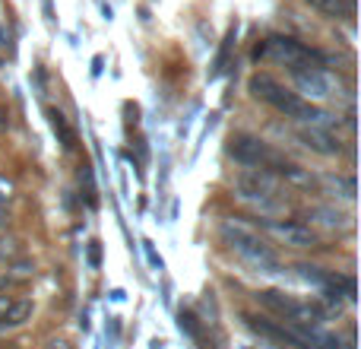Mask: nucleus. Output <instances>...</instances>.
Returning <instances> with one entry per match:
<instances>
[{"mask_svg":"<svg viewBox=\"0 0 361 349\" xmlns=\"http://www.w3.org/2000/svg\"><path fill=\"white\" fill-rule=\"evenodd\" d=\"M250 93H254L260 102L273 105L276 112L286 114V118L305 121V124H314V127H326V131H330V124H333L330 114L320 112V108L311 105V102H305L298 93H288V89L279 86L269 73H254L250 76Z\"/></svg>","mask_w":361,"mask_h":349,"instance_id":"1","label":"nucleus"},{"mask_svg":"<svg viewBox=\"0 0 361 349\" xmlns=\"http://www.w3.org/2000/svg\"><path fill=\"white\" fill-rule=\"evenodd\" d=\"M225 153H228L238 165H244V169H260V172L276 174V178L292 165L279 150H273L269 143H263L260 137H250V134H231Z\"/></svg>","mask_w":361,"mask_h":349,"instance_id":"2","label":"nucleus"},{"mask_svg":"<svg viewBox=\"0 0 361 349\" xmlns=\"http://www.w3.org/2000/svg\"><path fill=\"white\" fill-rule=\"evenodd\" d=\"M222 238H225V244L241 257V261L250 264V267L263 270V273H276V270H279V257H276L273 251L267 248V242H263L257 232H250L247 225L225 223L222 225Z\"/></svg>","mask_w":361,"mask_h":349,"instance_id":"3","label":"nucleus"},{"mask_svg":"<svg viewBox=\"0 0 361 349\" xmlns=\"http://www.w3.org/2000/svg\"><path fill=\"white\" fill-rule=\"evenodd\" d=\"M257 302H260L263 308H269L276 318H282V324H288V327H320V321H324V314H320L317 305L292 299V295L276 292V289L257 292Z\"/></svg>","mask_w":361,"mask_h":349,"instance_id":"4","label":"nucleus"},{"mask_svg":"<svg viewBox=\"0 0 361 349\" xmlns=\"http://www.w3.org/2000/svg\"><path fill=\"white\" fill-rule=\"evenodd\" d=\"M235 191H238V197L254 200V203H276V197L282 194V181L269 172L244 169L235 178Z\"/></svg>","mask_w":361,"mask_h":349,"instance_id":"5","label":"nucleus"},{"mask_svg":"<svg viewBox=\"0 0 361 349\" xmlns=\"http://www.w3.org/2000/svg\"><path fill=\"white\" fill-rule=\"evenodd\" d=\"M263 51H269V54H273L279 64H286L288 70L324 67V57H320L317 51L307 48V45H301V42H295V38H286V35H273Z\"/></svg>","mask_w":361,"mask_h":349,"instance_id":"6","label":"nucleus"},{"mask_svg":"<svg viewBox=\"0 0 361 349\" xmlns=\"http://www.w3.org/2000/svg\"><path fill=\"white\" fill-rule=\"evenodd\" d=\"M260 229H267L273 238L292 244V248H314V244H317V235L311 232V225H301V223H279V219H267V223H260Z\"/></svg>","mask_w":361,"mask_h":349,"instance_id":"7","label":"nucleus"},{"mask_svg":"<svg viewBox=\"0 0 361 349\" xmlns=\"http://www.w3.org/2000/svg\"><path fill=\"white\" fill-rule=\"evenodd\" d=\"M295 137H298L301 146H307L311 153H317V156H339L343 153V143H339V137H333L326 127H298L295 131Z\"/></svg>","mask_w":361,"mask_h":349,"instance_id":"8","label":"nucleus"},{"mask_svg":"<svg viewBox=\"0 0 361 349\" xmlns=\"http://www.w3.org/2000/svg\"><path fill=\"white\" fill-rule=\"evenodd\" d=\"M295 80V86L305 95H314V99H326L333 89V80L324 67H301V70H288Z\"/></svg>","mask_w":361,"mask_h":349,"instance_id":"9","label":"nucleus"},{"mask_svg":"<svg viewBox=\"0 0 361 349\" xmlns=\"http://www.w3.org/2000/svg\"><path fill=\"white\" fill-rule=\"evenodd\" d=\"M311 10L324 13L330 19H352L355 16V0H305Z\"/></svg>","mask_w":361,"mask_h":349,"instance_id":"10","label":"nucleus"},{"mask_svg":"<svg viewBox=\"0 0 361 349\" xmlns=\"http://www.w3.org/2000/svg\"><path fill=\"white\" fill-rule=\"evenodd\" d=\"M29 318H32V302L29 299H13L10 308H6V314L0 321H4L6 327H19V324H25Z\"/></svg>","mask_w":361,"mask_h":349,"instance_id":"11","label":"nucleus"},{"mask_svg":"<svg viewBox=\"0 0 361 349\" xmlns=\"http://www.w3.org/2000/svg\"><path fill=\"white\" fill-rule=\"evenodd\" d=\"M235 35H238V25H231V29H228V35H225V42H222V51H219L216 64H212V76H219V73H222L225 67H228L231 48H235Z\"/></svg>","mask_w":361,"mask_h":349,"instance_id":"12","label":"nucleus"},{"mask_svg":"<svg viewBox=\"0 0 361 349\" xmlns=\"http://www.w3.org/2000/svg\"><path fill=\"white\" fill-rule=\"evenodd\" d=\"M48 118H51V127H54L57 134H61V140H63V146H73V134H70V127H67V121H63V114L57 112V108H51L48 112Z\"/></svg>","mask_w":361,"mask_h":349,"instance_id":"13","label":"nucleus"},{"mask_svg":"<svg viewBox=\"0 0 361 349\" xmlns=\"http://www.w3.org/2000/svg\"><path fill=\"white\" fill-rule=\"evenodd\" d=\"M89 264H92V267H99V244H89Z\"/></svg>","mask_w":361,"mask_h":349,"instance_id":"14","label":"nucleus"},{"mask_svg":"<svg viewBox=\"0 0 361 349\" xmlns=\"http://www.w3.org/2000/svg\"><path fill=\"white\" fill-rule=\"evenodd\" d=\"M10 295H0V318H4V314H6V308H10Z\"/></svg>","mask_w":361,"mask_h":349,"instance_id":"15","label":"nucleus"},{"mask_svg":"<svg viewBox=\"0 0 361 349\" xmlns=\"http://www.w3.org/2000/svg\"><path fill=\"white\" fill-rule=\"evenodd\" d=\"M0 131H6V112L0 108Z\"/></svg>","mask_w":361,"mask_h":349,"instance_id":"16","label":"nucleus"},{"mask_svg":"<svg viewBox=\"0 0 361 349\" xmlns=\"http://www.w3.org/2000/svg\"><path fill=\"white\" fill-rule=\"evenodd\" d=\"M51 349H67V343H51Z\"/></svg>","mask_w":361,"mask_h":349,"instance_id":"17","label":"nucleus"}]
</instances>
